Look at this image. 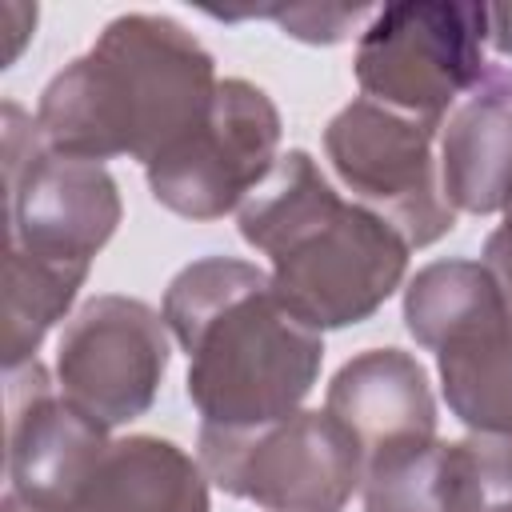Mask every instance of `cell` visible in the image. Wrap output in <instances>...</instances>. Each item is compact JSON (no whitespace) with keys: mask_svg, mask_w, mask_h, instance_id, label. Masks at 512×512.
Listing matches in <instances>:
<instances>
[{"mask_svg":"<svg viewBox=\"0 0 512 512\" xmlns=\"http://www.w3.org/2000/svg\"><path fill=\"white\" fill-rule=\"evenodd\" d=\"M168 372L164 312L136 296H92L56 344V388L84 416L120 428L144 416Z\"/></svg>","mask_w":512,"mask_h":512,"instance_id":"9c48e42d","label":"cell"},{"mask_svg":"<svg viewBox=\"0 0 512 512\" xmlns=\"http://www.w3.org/2000/svg\"><path fill=\"white\" fill-rule=\"evenodd\" d=\"M440 124L396 112L368 96L344 104L324 128V152L356 204L384 216L408 248H428L456 224L432 152Z\"/></svg>","mask_w":512,"mask_h":512,"instance_id":"52a82bcc","label":"cell"},{"mask_svg":"<svg viewBox=\"0 0 512 512\" xmlns=\"http://www.w3.org/2000/svg\"><path fill=\"white\" fill-rule=\"evenodd\" d=\"M180 444L160 436L112 440L72 512H208V480Z\"/></svg>","mask_w":512,"mask_h":512,"instance_id":"4fadbf2b","label":"cell"},{"mask_svg":"<svg viewBox=\"0 0 512 512\" xmlns=\"http://www.w3.org/2000/svg\"><path fill=\"white\" fill-rule=\"evenodd\" d=\"M200 464L216 488L264 512H344L364 480L356 436L312 408L260 428H200Z\"/></svg>","mask_w":512,"mask_h":512,"instance_id":"8992f818","label":"cell"},{"mask_svg":"<svg viewBox=\"0 0 512 512\" xmlns=\"http://www.w3.org/2000/svg\"><path fill=\"white\" fill-rule=\"evenodd\" d=\"M440 184L460 212L512 204V64H488L484 80L440 124Z\"/></svg>","mask_w":512,"mask_h":512,"instance_id":"7c38bea8","label":"cell"},{"mask_svg":"<svg viewBox=\"0 0 512 512\" xmlns=\"http://www.w3.org/2000/svg\"><path fill=\"white\" fill-rule=\"evenodd\" d=\"M488 40L500 56H512V4H484Z\"/></svg>","mask_w":512,"mask_h":512,"instance_id":"44dd1931","label":"cell"},{"mask_svg":"<svg viewBox=\"0 0 512 512\" xmlns=\"http://www.w3.org/2000/svg\"><path fill=\"white\" fill-rule=\"evenodd\" d=\"M508 304L488 276L484 264L476 260H436L424 264L408 288H404V328L420 348H440L456 328L476 320L480 312Z\"/></svg>","mask_w":512,"mask_h":512,"instance_id":"9a60e30c","label":"cell"},{"mask_svg":"<svg viewBox=\"0 0 512 512\" xmlns=\"http://www.w3.org/2000/svg\"><path fill=\"white\" fill-rule=\"evenodd\" d=\"M484 4L404 0L372 12L356 40V84L368 100L444 124L484 80Z\"/></svg>","mask_w":512,"mask_h":512,"instance_id":"277c9868","label":"cell"},{"mask_svg":"<svg viewBox=\"0 0 512 512\" xmlns=\"http://www.w3.org/2000/svg\"><path fill=\"white\" fill-rule=\"evenodd\" d=\"M448 512H512V436L444 440Z\"/></svg>","mask_w":512,"mask_h":512,"instance_id":"e0dca14e","label":"cell"},{"mask_svg":"<svg viewBox=\"0 0 512 512\" xmlns=\"http://www.w3.org/2000/svg\"><path fill=\"white\" fill-rule=\"evenodd\" d=\"M212 52L172 16L124 12L48 80L36 104L44 148L76 160L132 156L144 168L180 144L216 100Z\"/></svg>","mask_w":512,"mask_h":512,"instance_id":"6da1fadb","label":"cell"},{"mask_svg":"<svg viewBox=\"0 0 512 512\" xmlns=\"http://www.w3.org/2000/svg\"><path fill=\"white\" fill-rule=\"evenodd\" d=\"M108 428L52 384L40 360L8 372V496L36 512H72Z\"/></svg>","mask_w":512,"mask_h":512,"instance_id":"30bf717a","label":"cell"},{"mask_svg":"<svg viewBox=\"0 0 512 512\" xmlns=\"http://www.w3.org/2000/svg\"><path fill=\"white\" fill-rule=\"evenodd\" d=\"M164 324L188 352L184 392L200 428H260L300 412L324 364L320 332L280 304L268 272L236 256L180 268Z\"/></svg>","mask_w":512,"mask_h":512,"instance_id":"7a4b0ae2","label":"cell"},{"mask_svg":"<svg viewBox=\"0 0 512 512\" xmlns=\"http://www.w3.org/2000/svg\"><path fill=\"white\" fill-rule=\"evenodd\" d=\"M84 272H68L56 264L28 260L20 252H4V364L24 368L36 360L40 340L56 320L68 316Z\"/></svg>","mask_w":512,"mask_h":512,"instance_id":"2e32d148","label":"cell"},{"mask_svg":"<svg viewBox=\"0 0 512 512\" xmlns=\"http://www.w3.org/2000/svg\"><path fill=\"white\" fill-rule=\"evenodd\" d=\"M4 512H36V508H24L20 500H12V496H4Z\"/></svg>","mask_w":512,"mask_h":512,"instance_id":"7402d4cb","label":"cell"},{"mask_svg":"<svg viewBox=\"0 0 512 512\" xmlns=\"http://www.w3.org/2000/svg\"><path fill=\"white\" fill-rule=\"evenodd\" d=\"M240 236L268 256L280 304L316 332L384 308L412 252L384 216L344 200L304 148L284 152L240 204Z\"/></svg>","mask_w":512,"mask_h":512,"instance_id":"3957f363","label":"cell"},{"mask_svg":"<svg viewBox=\"0 0 512 512\" xmlns=\"http://www.w3.org/2000/svg\"><path fill=\"white\" fill-rule=\"evenodd\" d=\"M452 416L476 436H512V308L496 304L436 348Z\"/></svg>","mask_w":512,"mask_h":512,"instance_id":"5bb4252c","label":"cell"},{"mask_svg":"<svg viewBox=\"0 0 512 512\" xmlns=\"http://www.w3.org/2000/svg\"><path fill=\"white\" fill-rule=\"evenodd\" d=\"M484 268L512 308V204L504 208V220L496 224V232L484 240Z\"/></svg>","mask_w":512,"mask_h":512,"instance_id":"d6986e66","label":"cell"},{"mask_svg":"<svg viewBox=\"0 0 512 512\" xmlns=\"http://www.w3.org/2000/svg\"><path fill=\"white\" fill-rule=\"evenodd\" d=\"M0 16L8 20V52H4V68L20 56V48H24V40H28V32L36 28V8H28V4H4L0 8Z\"/></svg>","mask_w":512,"mask_h":512,"instance_id":"ffe728a7","label":"cell"},{"mask_svg":"<svg viewBox=\"0 0 512 512\" xmlns=\"http://www.w3.org/2000/svg\"><path fill=\"white\" fill-rule=\"evenodd\" d=\"M324 412H332L356 436L364 468L436 440L428 372L404 348H368L352 356L332 376Z\"/></svg>","mask_w":512,"mask_h":512,"instance_id":"8fae6325","label":"cell"},{"mask_svg":"<svg viewBox=\"0 0 512 512\" xmlns=\"http://www.w3.org/2000/svg\"><path fill=\"white\" fill-rule=\"evenodd\" d=\"M4 204L8 252L84 276L124 212L112 172L44 148L36 116L12 100H4Z\"/></svg>","mask_w":512,"mask_h":512,"instance_id":"5b68a950","label":"cell"},{"mask_svg":"<svg viewBox=\"0 0 512 512\" xmlns=\"http://www.w3.org/2000/svg\"><path fill=\"white\" fill-rule=\"evenodd\" d=\"M280 112L272 96L240 76L220 80L212 112L180 144L156 156L148 188L184 220H220L240 208L276 168Z\"/></svg>","mask_w":512,"mask_h":512,"instance_id":"ba28073f","label":"cell"},{"mask_svg":"<svg viewBox=\"0 0 512 512\" xmlns=\"http://www.w3.org/2000/svg\"><path fill=\"white\" fill-rule=\"evenodd\" d=\"M368 8H328V4H296V8H264L256 16H272L288 36L308 40V44H336L348 36V28L364 16Z\"/></svg>","mask_w":512,"mask_h":512,"instance_id":"ac0fdd59","label":"cell"}]
</instances>
